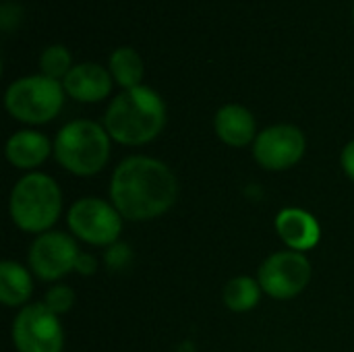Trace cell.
<instances>
[{
	"label": "cell",
	"instance_id": "cell-1",
	"mask_svg": "<svg viewBox=\"0 0 354 352\" xmlns=\"http://www.w3.org/2000/svg\"><path fill=\"white\" fill-rule=\"evenodd\" d=\"M178 197L174 172L160 160L133 156L112 172L110 201L124 220L147 222L166 214Z\"/></svg>",
	"mask_w": 354,
	"mask_h": 352
},
{
	"label": "cell",
	"instance_id": "cell-2",
	"mask_svg": "<svg viewBox=\"0 0 354 352\" xmlns=\"http://www.w3.org/2000/svg\"><path fill=\"white\" fill-rule=\"evenodd\" d=\"M164 124L166 104L145 85L122 89L104 114V129L122 145H145L162 133Z\"/></svg>",
	"mask_w": 354,
	"mask_h": 352
},
{
	"label": "cell",
	"instance_id": "cell-3",
	"mask_svg": "<svg viewBox=\"0 0 354 352\" xmlns=\"http://www.w3.org/2000/svg\"><path fill=\"white\" fill-rule=\"evenodd\" d=\"M8 212L21 230L44 234L60 218L62 193L52 176L44 172H31L12 187Z\"/></svg>",
	"mask_w": 354,
	"mask_h": 352
},
{
	"label": "cell",
	"instance_id": "cell-4",
	"mask_svg": "<svg viewBox=\"0 0 354 352\" xmlns=\"http://www.w3.org/2000/svg\"><path fill=\"white\" fill-rule=\"evenodd\" d=\"M54 156L58 164L75 176L97 174L110 158V135L93 120H71L54 139Z\"/></svg>",
	"mask_w": 354,
	"mask_h": 352
},
{
	"label": "cell",
	"instance_id": "cell-5",
	"mask_svg": "<svg viewBox=\"0 0 354 352\" xmlns=\"http://www.w3.org/2000/svg\"><path fill=\"white\" fill-rule=\"evenodd\" d=\"M64 102L60 81L46 75H29L12 81L4 93L6 110L12 118L27 124H44L52 120Z\"/></svg>",
	"mask_w": 354,
	"mask_h": 352
},
{
	"label": "cell",
	"instance_id": "cell-6",
	"mask_svg": "<svg viewBox=\"0 0 354 352\" xmlns=\"http://www.w3.org/2000/svg\"><path fill=\"white\" fill-rule=\"evenodd\" d=\"M12 342L19 352H62L64 330L46 303H31L12 322Z\"/></svg>",
	"mask_w": 354,
	"mask_h": 352
},
{
	"label": "cell",
	"instance_id": "cell-7",
	"mask_svg": "<svg viewBox=\"0 0 354 352\" xmlns=\"http://www.w3.org/2000/svg\"><path fill=\"white\" fill-rule=\"evenodd\" d=\"M68 228L71 232L100 247H110L118 243V234L122 230V216L112 205V201H104L97 197H83L75 201L68 210Z\"/></svg>",
	"mask_w": 354,
	"mask_h": 352
},
{
	"label": "cell",
	"instance_id": "cell-8",
	"mask_svg": "<svg viewBox=\"0 0 354 352\" xmlns=\"http://www.w3.org/2000/svg\"><path fill=\"white\" fill-rule=\"evenodd\" d=\"M261 290L278 301L299 297L311 280V261L299 251H280L270 255L257 276Z\"/></svg>",
	"mask_w": 354,
	"mask_h": 352
},
{
	"label": "cell",
	"instance_id": "cell-9",
	"mask_svg": "<svg viewBox=\"0 0 354 352\" xmlns=\"http://www.w3.org/2000/svg\"><path fill=\"white\" fill-rule=\"evenodd\" d=\"M307 141L295 124H274L263 129L253 141V156L266 170L280 172L297 166L305 156Z\"/></svg>",
	"mask_w": 354,
	"mask_h": 352
},
{
	"label": "cell",
	"instance_id": "cell-10",
	"mask_svg": "<svg viewBox=\"0 0 354 352\" xmlns=\"http://www.w3.org/2000/svg\"><path fill=\"white\" fill-rule=\"evenodd\" d=\"M79 249L64 232H44L29 247V270L44 282H56L75 270Z\"/></svg>",
	"mask_w": 354,
	"mask_h": 352
},
{
	"label": "cell",
	"instance_id": "cell-11",
	"mask_svg": "<svg viewBox=\"0 0 354 352\" xmlns=\"http://www.w3.org/2000/svg\"><path fill=\"white\" fill-rule=\"evenodd\" d=\"M112 75L104 66L95 62H81L75 64L68 75L62 79V87L66 95L77 102H100L112 91Z\"/></svg>",
	"mask_w": 354,
	"mask_h": 352
},
{
	"label": "cell",
	"instance_id": "cell-12",
	"mask_svg": "<svg viewBox=\"0 0 354 352\" xmlns=\"http://www.w3.org/2000/svg\"><path fill=\"white\" fill-rule=\"evenodd\" d=\"M276 232L290 251H309L322 239L319 222L305 210L286 207L276 216Z\"/></svg>",
	"mask_w": 354,
	"mask_h": 352
},
{
	"label": "cell",
	"instance_id": "cell-13",
	"mask_svg": "<svg viewBox=\"0 0 354 352\" xmlns=\"http://www.w3.org/2000/svg\"><path fill=\"white\" fill-rule=\"evenodd\" d=\"M216 135L230 147H245L257 139L255 118L249 108L241 104H226L214 116Z\"/></svg>",
	"mask_w": 354,
	"mask_h": 352
},
{
	"label": "cell",
	"instance_id": "cell-14",
	"mask_svg": "<svg viewBox=\"0 0 354 352\" xmlns=\"http://www.w3.org/2000/svg\"><path fill=\"white\" fill-rule=\"evenodd\" d=\"M50 139L37 131H19L6 141V160L21 170H31L44 164L50 156Z\"/></svg>",
	"mask_w": 354,
	"mask_h": 352
},
{
	"label": "cell",
	"instance_id": "cell-15",
	"mask_svg": "<svg viewBox=\"0 0 354 352\" xmlns=\"http://www.w3.org/2000/svg\"><path fill=\"white\" fill-rule=\"evenodd\" d=\"M33 293L31 272L17 261L0 263V301L6 307H25Z\"/></svg>",
	"mask_w": 354,
	"mask_h": 352
},
{
	"label": "cell",
	"instance_id": "cell-16",
	"mask_svg": "<svg viewBox=\"0 0 354 352\" xmlns=\"http://www.w3.org/2000/svg\"><path fill=\"white\" fill-rule=\"evenodd\" d=\"M110 75L112 79L122 87V89H131V87H137L141 85V79H143V60L141 56L137 54V50L129 48V46H122V48H116L112 54H110Z\"/></svg>",
	"mask_w": 354,
	"mask_h": 352
},
{
	"label": "cell",
	"instance_id": "cell-17",
	"mask_svg": "<svg viewBox=\"0 0 354 352\" xmlns=\"http://www.w3.org/2000/svg\"><path fill=\"white\" fill-rule=\"evenodd\" d=\"M261 284L249 276H239L230 280L224 288V305L234 313H245L257 307L261 299Z\"/></svg>",
	"mask_w": 354,
	"mask_h": 352
},
{
	"label": "cell",
	"instance_id": "cell-18",
	"mask_svg": "<svg viewBox=\"0 0 354 352\" xmlns=\"http://www.w3.org/2000/svg\"><path fill=\"white\" fill-rule=\"evenodd\" d=\"M39 68L41 75L50 77V79H64L68 75L71 66V52L62 46V44H52L48 48H44L41 56H39Z\"/></svg>",
	"mask_w": 354,
	"mask_h": 352
},
{
	"label": "cell",
	"instance_id": "cell-19",
	"mask_svg": "<svg viewBox=\"0 0 354 352\" xmlns=\"http://www.w3.org/2000/svg\"><path fill=\"white\" fill-rule=\"evenodd\" d=\"M44 303L48 305L50 311H54L58 317L64 315L66 311H71V307L75 305V293L71 286L66 284H54L48 293H46V299Z\"/></svg>",
	"mask_w": 354,
	"mask_h": 352
},
{
	"label": "cell",
	"instance_id": "cell-20",
	"mask_svg": "<svg viewBox=\"0 0 354 352\" xmlns=\"http://www.w3.org/2000/svg\"><path fill=\"white\" fill-rule=\"evenodd\" d=\"M131 259H133L131 247L124 245V243H120V241L114 243V245H110L108 251H106V255H104V261H106V266L110 270H122V268L129 266Z\"/></svg>",
	"mask_w": 354,
	"mask_h": 352
},
{
	"label": "cell",
	"instance_id": "cell-21",
	"mask_svg": "<svg viewBox=\"0 0 354 352\" xmlns=\"http://www.w3.org/2000/svg\"><path fill=\"white\" fill-rule=\"evenodd\" d=\"M21 6L17 4V2H2V6H0V25H2V29L4 31H10V29H15L19 23H21Z\"/></svg>",
	"mask_w": 354,
	"mask_h": 352
},
{
	"label": "cell",
	"instance_id": "cell-22",
	"mask_svg": "<svg viewBox=\"0 0 354 352\" xmlns=\"http://www.w3.org/2000/svg\"><path fill=\"white\" fill-rule=\"evenodd\" d=\"M97 270V259L89 253H79L77 263H75V272L81 276H91Z\"/></svg>",
	"mask_w": 354,
	"mask_h": 352
},
{
	"label": "cell",
	"instance_id": "cell-23",
	"mask_svg": "<svg viewBox=\"0 0 354 352\" xmlns=\"http://www.w3.org/2000/svg\"><path fill=\"white\" fill-rule=\"evenodd\" d=\"M340 164H342L344 174H346L351 180H354V139L344 145L342 156H340Z\"/></svg>",
	"mask_w": 354,
	"mask_h": 352
},
{
	"label": "cell",
	"instance_id": "cell-24",
	"mask_svg": "<svg viewBox=\"0 0 354 352\" xmlns=\"http://www.w3.org/2000/svg\"><path fill=\"white\" fill-rule=\"evenodd\" d=\"M353 19H354V4H353Z\"/></svg>",
	"mask_w": 354,
	"mask_h": 352
}]
</instances>
